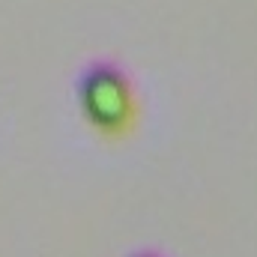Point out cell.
<instances>
[{"label":"cell","instance_id":"cell-2","mask_svg":"<svg viewBox=\"0 0 257 257\" xmlns=\"http://www.w3.org/2000/svg\"><path fill=\"white\" fill-rule=\"evenodd\" d=\"M132 257H159L156 251H138V254H132Z\"/></svg>","mask_w":257,"mask_h":257},{"label":"cell","instance_id":"cell-1","mask_svg":"<svg viewBox=\"0 0 257 257\" xmlns=\"http://www.w3.org/2000/svg\"><path fill=\"white\" fill-rule=\"evenodd\" d=\"M78 105L102 135H123L135 120V90L126 69L114 60H93L78 78Z\"/></svg>","mask_w":257,"mask_h":257}]
</instances>
